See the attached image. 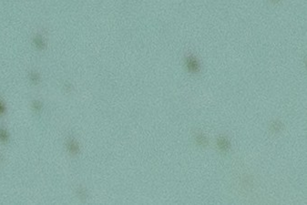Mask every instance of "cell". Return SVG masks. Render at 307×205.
Masks as SVG:
<instances>
[{"label": "cell", "instance_id": "6da1fadb", "mask_svg": "<svg viewBox=\"0 0 307 205\" xmlns=\"http://www.w3.org/2000/svg\"><path fill=\"white\" fill-rule=\"evenodd\" d=\"M0 139H3V140H6L7 139L6 134V132L3 130H0Z\"/></svg>", "mask_w": 307, "mask_h": 205}, {"label": "cell", "instance_id": "7a4b0ae2", "mask_svg": "<svg viewBox=\"0 0 307 205\" xmlns=\"http://www.w3.org/2000/svg\"><path fill=\"white\" fill-rule=\"evenodd\" d=\"M3 111H4V107L2 105V102L0 101V113H2Z\"/></svg>", "mask_w": 307, "mask_h": 205}]
</instances>
